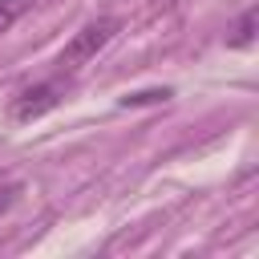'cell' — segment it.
<instances>
[{
    "instance_id": "cell-1",
    "label": "cell",
    "mask_w": 259,
    "mask_h": 259,
    "mask_svg": "<svg viewBox=\"0 0 259 259\" xmlns=\"http://www.w3.org/2000/svg\"><path fill=\"white\" fill-rule=\"evenodd\" d=\"M117 28H121V20H117V16H97V20L81 24V28L73 32V40L61 49L57 69H61V73H77L85 61H93V57L113 40V32H117Z\"/></svg>"
},
{
    "instance_id": "cell-2",
    "label": "cell",
    "mask_w": 259,
    "mask_h": 259,
    "mask_svg": "<svg viewBox=\"0 0 259 259\" xmlns=\"http://www.w3.org/2000/svg\"><path fill=\"white\" fill-rule=\"evenodd\" d=\"M61 97H65V85L61 81H36V85H28V89H20L12 97V109L8 113H12V121H36L49 109H57Z\"/></svg>"
},
{
    "instance_id": "cell-3",
    "label": "cell",
    "mask_w": 259,
    "mask_h": 259,
    "mask_svg": "<svg viewBox=\"0 0 259 259\" xmlns=\"http://www.w3.org/2000/svg\"><path fill=\"white\" fill-rule=\"evenodd\" d=\"M28 8H32V0H0V36H4Z\"/></svg>"
},
{
    "instance_id": "cell-4",
    "label": "cell",
    "mask_w": 259,
    "mask_h": 259,
    "mask_svg": "<svg viewBox=\"0 0 259 259\" xmlns=\"http://www.w3.org/2000/svg\"><path fill=\"white\" fill-rule=\"evenodd\" d=\"M251 36H255V12H243L239 24H235V32L227 36V45H231V49H247Z\"/></svg>"
},
{
    "instance_id": "cell-5",
    "label": "cell",
    "mask_w": 259,
    "mask_h": 259,
    "mask_svg": "<svg viewBox=\"0 0 259 259\" xmlns=\"http://www.w3.org/2000/svg\"><path fill=\"white\" fill-rule=\"evenodd\" d=\"M170 97V89H146V93H125L121 97V105L130 109V105H154V101H166Z\"/></svg>"
},
{
    "instance_id": "cell-6",
    "label": "cell",
    "mask_w": 259,
    "mask_h": 259,
    "mask_svg": "<svg viewBox=\"0 0 259 259\" xmlns=\"http://www.w3.org/2000/svg\"><path fill=\"white\" fill-rule=\"evenodd\" d=\"M16 194H20V186H16V182H8V186H0V214H4V210H8L12 202H16Z\"/></svg>"
}]
</instances>
